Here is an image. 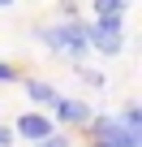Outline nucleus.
<instances>
[{
  "label": "nucleus",
  "instance_id": "1",
  "mask_svg": "<svg viewBox=\"0 0 142 147\" xmlns=\"http://www.w3.org/2000/svg\"><path fill=\"white\" fill-rule=\"evenodd\" d=\"M39 39L52 48V52H65V56H82L91 43H86V26L73 18V22H65V26H47L39 30Z\"/></svg>",
  "mask_w": 142,
  "mask_h": 147
},
{
  "label": "nucleus",
  "instance_id": "2",
  "mask_svg": "<svg viewBox=\"0 0 142 147\" xmlns=\"http://www.w3.org/2000/svg\"><path fill=\"white\" fill-rule=\"evenodd\" d=\"M86 43L99 48L103 56H116L121 52V18H99L95 26H86Z\"/></svg>",
  "mask_w": 142,
  "mask_h": 147
},
{
  "label": "nucleus",
  "instance_id": "3",
  "mask_svg": "<svg viewBox=\"0 0 142 147\" xmlns=\"http://www.w3.org/2000/svg\"><path fill=\"white\" fill-rule=\"evenodd\" d=\"M99 138H103L108 147H142V134L129 130L121 117H103V121H99Z\"/></svg>",
  "mask_w": 142,
  "mask_h": 147
},
{
  "label": "nucleus",
  "instance_id": "4",
  "mask_svg": "<svg viewBox=\"0 0 142 147\" xmlns=\"http://www.w3.org/2000/svg\"><path fill=\"white\" fill-rule=\"evenodd\" d=\"M17 134H22V138H35V143H39V138L56 134V125H52V121H47L43 113H26V117L17 121Z\"/></svg>",
  "mask_w": 142,
  "mask_h": 147
},
{
  "label": "nucleus",
  "instance_id": "5",
  "mask_svg": "<svg viewBox=\"0 0 142 147\" xmlns=\"http://www.w3.org/2000/svg\"><path fill=\"white\" fill-rule=\"evenodd\" d=\"M56 117L60 121H91V108L82 100H56Z\"/></svg>",
  "mask_w": 142,
  "mask_h": 147
},
{
  "label": "nucleus",
  "instance_id": "6",
  "mask_svg": "<svg viewBox=\"0 0 142 147\" xmlns=\"http://www.w3.org/2000/svg\"><path fill=\"white\" fill-rule=\"evenodd\" d=\"M26 91H30V100H35V104H56V100H60V95H56L47 82H39V78H30V82H26Z\"/></svg>",
  "mask_w": 142,
  "mask_h": 147
},
{
  "label": "nucleus",
  "instance_id": "7",
  "mask_svg": "<svg viewBox=\"0 0 142 147\" xmlns=\"http://www.w3.org/2000/svg\"><path fill=\"white\" fill-rule=\"evenodd\" d=\"M95 9H99V18H121L125 13V0H95Z\"/></svg>",
  "mask_w": 142,
  "mask_h": 147
},
{
  "label": "nucleus",
  "instance_id": "8",
  "mask_svg": "<svg viewBox=\"0 0 142 147\" xmlns=\"http://www.w3.org/2000/svg\"><path fill=\"white\" fill-rule=\"evenodd\" d=\"M121 121H125L129 130H138V134H142V108H138V104H129V108L121 113Z\"/></svg>",
  "mask_w": 142,
  "mask_h": 147
},
{
  "label": "nucleus",
  "instance_id": "9",
  "mask_svg": "<svg viewBox=\"0 0 142 147\" xmlns=\"http://www.w3.org/2000/svg\"><path fill=\"white\" fill-rule=\"evenodd\" d=\"M39 147H69V143H65L60 134H47V138H39Z\"/></svg>",
  "mask_w": 142,
  "mask_h": 147
},
{
  "label": "nucleus",
  "instance_id": "10",
  "mask_svg": "<svg viewBox=\"0 0 142 147\" xmlns=\"http://www.w3.org/2000/svg\"><path fill=\"white\" fill-rule=\"evenodd\" d=\"M0 82H17V69H9L5 61H0Z\"/></svg>",
  "mask_w": 142,
  "mask_h": 147
},
{
  "label": "nucleus",
  "instance_id": "11",
  "mask_svg": "<svg viewBox=\"0 0 142 147\" xmlns=\"http://www.w3.org/2000/svg\"><path fill=\"white\" fill-rule=\"evenodd\" d=\"M9 143H13V130H9V125H0V147H9Z\"/></svg>",
  "mask_w": 142,
  "mask_h": 147
},
{
  "label": "nucleus",
  "instance_id": "12",
  "mask_svg": "<svg viewBox=\"0 0 142 147\" xmlns=\"http://www.w3.org/2000/svg\"><path fill=\"white\" fill-rule=\"evenodd\" d=\"M9 5H13V0H0V9H9Z\"/></svg>",
  "mask_w": 142,
  "mask_h": 147
},
{
  "label": "nucleus",
  "instance_id": "13",
  "mask_svg": "<svg viewBox=\"0 0 142 147\" xmlns=\"http://www.w3.org/2000/svg\"><path fill=\"white\" fill-rule=\"evenodd\" d=\"M95 147H108V143H103V138H99V143H95Z\"/></svg>",
  "mask_w": 142,
  "mask_h": 147
}]
</instances>
